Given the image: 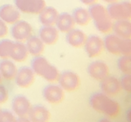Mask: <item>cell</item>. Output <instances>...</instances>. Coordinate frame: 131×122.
Returning a JSON list of instances; mask_svg holds the SVG:
<instances>
[{
  "label": "cell",
  "instance_id": "cell-8",
  "mask_svg": "<svg viewBox=\"0 0 131 122\" xmlns=\"http://www.w3.org/2000/svg\"><path fill=\"white\" fill-rule=\"evenodd\" d=\"M43 98L50 105H59L65 99V91L60 85H48L42 91Z\"/></svg>",
  "mask_w": 131,
  "mask_h": 122
},
{
  "label": "cell",
  "instance_id": "cell-11",
  "mask_svg": "<svg viewBox=\"0 0 131 122\" xmlns=\"http://www.w3.org/2000/svg\"><path fill=\"white\" fill-rule=\"evenodd\" d=\"M101 90L103 94L110 97H114L119 94L122 91L120 80L114 76H108L101 80Z\"/></svg>",
  "mask_w": 131,
  "mask_h": 122
},
{
  "label": "cell",
  "instance_id": "cell-19",
  "mask_svg": "<svg viewBox=\"0 0 131 122\" xmlns=\"http://www.w3.org/2000/svg\"><path fill=\"white\" fill-rule=\"evenodd\" d=\"M56 29L58 31L61 33H68L71 29L75 28V21L73 19V17L69 13H61L59 14L58 19L56 23Z\"/></svg>",
  "mask_w": 131,
  "mask_h": 122
},
{
  "label": "cell",
  "instance_id": "cell-33",
  "mask_svg": "<svg viewBox=\"0 0 131 122\" xmlns=\"http://www.w3.org/2000/svg\"><path fill=\"white\" fill-rule=\"evenodd\" d=\"M83 4L85 5H88V6H91L94 4H96V3L98 1V0H80Z\"/></svg>",
  "mask_w": 131,
  "mask_h": 122
},
{
  "label": "cell",
  "instance_id": "cell-37",
  "mask_svg": "<svg viewBox=\"0 0 131 122\" xmlns=\"http://www.w3.org/2000/svg\"><path fill=\"white\" fill-rule=\"evenodd\" d=\"M1 111H2V110H1V108H0V113H1Z\"/></svg>",
  "mask_w": 131,
  "mask_h": 122
},
{
  "label": "cell",
  "instance_id": "cell-23",
  "mask_svg": "<svg viewBox=\"0 0 131 122\" xmlns=\"http://www.w3.org/2000/svg\"><path fill=\"white\" fill-rule=\"evenodd\" d=\"M121 43V38L115 34H108L103 39L104 48L109 53L114 55H119V47Z\"/></svg>",
  "mask_w": 131,
  "mask_h": 122
},
{
  "label": "cell",
  "instance_id": "cell-28",
  "mask_svg": "<svg viewBox=\"0 0 131 122\" xmlns=\"http://www.w3.org/2000/svg\"><path fill=\"white\" fill-rule=\"evenodd\" d=\"M120 55L130 56L131 55V40L130 38H121L119 47Z\"/></svg>",
  "mask_w": 131,
  "mask_h": 122
},
{
  "label": "cell",
  "instance_id": "cell-25",
  "mask_svg": "<svg viewBox=\"0 0 131 122\" xmlns=\"http://www.w3.org/2000/svg\"><path fill=\"white\" fill-rule=\"evenodd\" d=\"M72 17L75 23L80 26H87L91 21L89 11L84 8H77L72 12Z\"/></svg>",
  "mask_w": 131,
  "mask_h": 122
},
{
  "label": "cell",
  "instance_id": "cell-4",
  "mask_svg": "<svg viewBox=\"0 0 131 122\" xmlns=\"http://www.w3.org/2000/svg\"><path fill=\"white\" fill-rule=\"evenodd\" d=\"M107 10L111 19L115 21L122 19L129 20L131 18V4L129 1L110 4Z\"/></svg>",
  "mask_w": 131,
  "mask_h": 122
},
{
  "label": "cell",
  "instance_id": "cell-21",
  "mask_svg": "<svg viewBox=\"0 0 131 122\" xmlns=\"http://www.w3.org/2000/svg\"><path fill=\"white\" fill-rule=\"evenodd\" d=\"M113 31L114 34L120 38H131V23L129 20L122 19L117 20L114 23Z\"/></svg>",
  "mask_w": 131,
  "mask_h": 122
},
{
  "label": "cell",
  "instance_id": "cell-22",
  "mask_svg": "<svg viewBox=\"0 0 131 122\" xmlns=\"http://www.w3.org/2000/svg\"><path fill=\"white\" fill-rule=\"evenodd\" d=\"M26 48L29 55L33 56H40L45 51V44L37 36H31L26 41Z\"/></svg>",
  "mask_w": 131,
  "mask_h": 122
},
{
  "label": "cell",
  "instance_id": "cell-30",
  "mask_svg": "<svg viewBox=\"0 0 131 122\" xmlns=\"http://www.w3.org/2000/svg\"><path fill=\"white\" fill-rule=\"evenodd\" d=\"M16 120L15 115L9 111H2L0 113V122H14Z\"/></svg>",
  "mask_w": 131,
  "mask_h": 122
},
{
  "label": "cell",
  "instance_id": "cell-20",
  "mask_svg": "<svg viewBox=\"0 0 131 122\" xmlns=\"http://www.w3.org/2000/svg\"><path fill=\"white\" fill-rule=\"evenodd\" d=\"M17 70L16 64L12 60L5 59L0 61V74L3 79H5L6 80L14 79Z\"/></svg>",
  "mask_w": 131,
  "mask_h": 122
},
{
  "label": "cell",
  "instance_id": "cell-24",
  "mask_svg": "<svg viewBox=\"0 0 131 122\" xmlns=\"http://www.w3.org/2000/svg\"><path fill=\"white\" fill-rule=\"evenodd\" d=\"M28 55L29 52L25 44H23V42H18V41L14 43L10 59L16 62H24L27 59Z\"/></svg>",
  "mask_w": 131,
  "mask_h": 122
},
{
  "label": "cell",
  "instance_id": "cell-6",
  "mask_svg": "<svg viewBox=\"0 0 131 122\" xmlns=\"http://www.w3.org/2000/svg\"><path fill=\"white\" fill-rule=\"evenodd\" d=\"M14 6L20 13L39 14L46 7L45 0H14Z\"/></svg>",
  "mask_w": 131,
  "mask_h": 122
},
{
  "label": "cell",
  "instance_id": "cell-1",
  "mask_svg": "<svg viewBox=\"0 0 131 122\" xmlns=\"http://www.w3.org/2000/svg\"><path fill=\"white\" fill-rule=\"evenodd\" d=\"M89 105L96 112L109 118L118 117L121 112L119 103L113 100L110 96L103 94V92H97L92 94L89 100Z\"/></svg>",
  "mask_w": 131,
  "mask_h": 122
},
{
  "label": "cell",
  "instance_id": "cell-9",
  "mask_svg": "<svg viewBox=\"0 0 131 122\" xmlns=\"http://www.w3.org/2000/svg\"><path fill=\"white\" fill-rule=\"evenodd\" d=\"M85 51L89 58H96L102 55L104 49L103 39L97 35L88 37L84 44Z\"/></svg>",
  "mask_w": 131,
  "mask_h": 122
},
{
  "label": "cell",
  "instance_id": "cell-10",
  "mask_svg": "<svg viewBox=\"0 0 131 122\" xmlns=\"http://www.w3.org/2000/svg\"><path fill=\"white\" fill-rule=\"evenodd\" d=\"M16 85L20 88H29L34 84L35 80V74L31 67L24 66L17 70L15 75Z\"/></svg>",
  "mask_w": 131,
  "mask_h": 122
},
{
  "label": "cell",
  "instance_id": "cell-3",
  "mask_svg": "<svg viewBox=\"0 0 131 122\" xmlns=\"http://www.w3.org/2000/svg\"><path fill=\"white\" fill-rule=\"evenodd\" d=\"M31 69L38 76L49 82L57 81L60 76V72L57 68L50 64L47 59L42 56H35L31 61Z\"/></svg>",
  "mask_w": 131,
  "mask_h": 122
},
{
  "label": "cell",
  "instance_id": "cell-36",
  "mask_svg": "<svg viewBox=\"0 0 131 122\" xmlns=\"http://www.w3.org/2000/svg\"><path fill=\"white\" fill-rule=\"evenodd\" d=\"M2 80H3V78H2L1 74H0V84H1V83H2Z\"/></svg>",
  "mask_w": 131,
  "mask_h": 122
},
{
  "label": "cell",
  "instance_id": "cell-26",
  "mask_svg": "<svg viewBox=\"0 0 131 122\" xmlns=\"http://www.w3.org/2000/svg\"><path fill=\"white\" fill-rule=\"evenodd\" d=\"M14 43L10 39H2L0 41V58L2 59H10Z\"/></svg>",
  "mask_w": 131,
  "mask_h": 122
},
{
  "label": "cell",
  "instance_id": "cell-2",
  "mask_svg": "<svg viewBox=\"0 0 131 122\" xmlns=\"http://www.w3.org/2000/svg\"><path fill=\"white\" fill-rule=\"evenodd\" d=\"M91 19L93 20L94 25L98 31L104 34H108L113 31L114 23L109 16L107 8L100 4H94L89 8Z\"/></svg>",
  "mask_w": 131,
  "mask_h": 122
},
{
  "label": "cell",
  "instance_id": "cell-32",
  "mask_svg": "<svg viewBox=\"0 0 131 122\" xmlns=\"http://www.w3.org/2000/svg\"><path fill=\"white\" fill-rule=\"evenodd\" d=\"M8 29L7 23L0 19V38H4L8 34Z\"/></svg>",
  "mask_w": 131,
  "mask_h": 122
},
{
  "label": "cell",
  "instance_id": "cell-13",
  "mask_svg": "<svg viewBox=\"0 0 131 122\" xmlns=\"http://www.w3.org/2000/svg\"><path fill=\"white\" fill-rule=\"evenodd\" d=\"M32 105L27 97L17 96L12 100V110L18 117L28 116Z\"/></svg>",
  "mask_w": 131,
  "mask_h": 122
},
{
  "label": "cell",
  "instance_id": "cell-14",
  "mask_svg": "<svg viewBox=\"0 0 131 122\" xmlns=\"http://www.w3.org/2000/svg\"><path fill=\"white\" fill-rule=\"evenodd\" d=\"M0 19L8 24L13 25L20 20V12L14 5L4 4L0 7Z\"/></svg>",
  "mask_w": 131,
  "mask_h": 122
},
{
  "label": "cell",
  "instance_id": "cell-7",
  "mask_svg": "<svg viewBox=\"0 0 131 122\" xmlns=\"http://www.w3.org/2000/svg\"><path fill=\"white\" fill-rule=\"evenodd\" d=\"M10 33L13 38L18 42H25L32 36L33 28L29 23L19 20L13 24Z\"/></svg>",
  "mask_w": 131,
  "mask_h": 122
},
{
  "label": "cell",
  "instance_id": "cell-16",
  "mask_svg": "<svg viewBox=\"0 0 131 122\" xmlns=\"http://www.w3.org/2000/svg\"><path fill=\"white\" fill-rule=\"evenodd\" d=\"M28 118L33 122H46L51 118V114L46 107L43 105H35L31 107Z\"/></svg>",
  "mask_w": 131,
  "mask_h": 122
},
{
  "label": "cell",
  "instance_id": "cell-31",
  "mask_svg": "<svg viewBox=\"0 0 131 122\" xmlns=\"http://www.w3.org/2000/svg\"><path fill=\"white\" fill-rule=\"evenodd\" d=\"M8 99V91L4 85L0 84V105L7 102Z\"/></svg>",
  "mask_w": 131,
  "mask_h": 122
},
{
  "label": "cell",
  "instance_id": "cell-29",
  "mask_svg": "<svg viewBox=\"0 0 131 122\" xmlns=\"http://www.w3.org/2000/svg\"><path fill=\"white\" fill-rule=\"evenodd\" d=\"M122 89L126 91L128 94L131 92V75L130 74H124L120 80Z\"/></svg>",
  "mask_w": 131,
  "mask_h": 122
},
{
  "label": "cell",
  "instance_id": "cell-18",
  "mask_svg": "<svg viewBox=\"0 0 131 122\" xmlns=\"http://www.w3.org/2000/svg\"><path fill=\"white\" fill-rule=\"evenodd\" d=\"M58 11L53 7H46L39 13V20L43 26H54L58 19Z\"/></svg>",
  "mask_w": 131,
  "mask_h": 122
},
{
  "label": "cell",
  "instance_id": "cell-5",
  "mask_svg": "<svg viewBox=\"0 0 131 122\" xmlns=\"http://www.w3.org/2000/svg\"><path fill=\"white\" fill-rule=\"evenodd\" d=\"M59 85L66 92H75L81 86V78L77 73L73 71H64L60 74Z\"/></svg>",
  "mask_w": 131,
  "mask_h": 122
},
{
  "label": "cell",
  "instance_id": "cell-17",
  "mask_svg": "<svg viewBox=\"0 0 131 122\" xmlns=\"http://www.w3.org/2000/svg\"><path fill=\"white\" fill-rule=\"evenodd\" d=\"M67 34L66 40L69 45L74 47V48H82L84 46L88 36L82 30L73 29Z\"/></svg>",
  "mask_w": 131,
  "mask_h": 122
},
{
  "label": "cell",
  "instance_id": "cell-27",
  "mask_svg": "<svg viewBox=\"0 0 131 122\" xmlns=\"http://www.w3.org/2000/svg\"><path fill=\"white\" fill-rule=\"evenodd\" d=\"M118 67L124 74H131V57L122 55L118 60Z\"/></svg>",
  "mask_w": 131,
  "mask_h": 122
},
{
  "label": "cell",
  "instance_id": "cell-15",
  "mask_svg": "<svg viewBox=\"0 0 131 122\" xmlns=\"http://www.w3.org/2000/svg\"><path fill=\"white\" fill-rule=\"evenodd\" d=\"M39 38L45 45H54L59 39V31L55 26H43L39 32Z\"/></svg>",
  "mask_w": 131,
  "mask_h": 122
},
{
  "label": "cell",
  "instance_id": "cell-34",
  "mask_svg": "<svg viewBox=\"0 0 131 122\" xmlns=\"http://www.w3.org/2000/svg\"><path fill=\"white\" fill-rule=\"evenodd\" d=\"M126 119H127V120H129V121L131 120V112H130V110L126 112Z\"/></svg>",
  "mask_w": 131,
  "mask_h": 122
},
{
  "label": "cell",
  "instance_id": "cell-35",
  "mask_svg": "<svg viewBox=\"0 0 131 122\" xmlns=\"http://www.w3.org/2000/svg\"><path fill=\"white\" fill-rule=\"evenodd\" d=\"M103 2L107 3V4H114V3H117L118 0H103Z\"/></svg>",
  "mask_w": 131,
  "mask_h": 122
},
{
  "label": "cell",
  "instance_id": "cell-12",
  "mask_svg": "<svg viewBox=\"0 0 131 122\" xmlns=\"http://www.w3.org/2000/svg\"><path fill=\"white\" fill-rule=\"evenodd\" d=\"M88 73L91 78L97 81H101L109 75L110 70L106 63L101 60H96L88 65Z\"/></svg>",
  "mask_w": 131,
  "mask_h": 122
}]
</instances>
